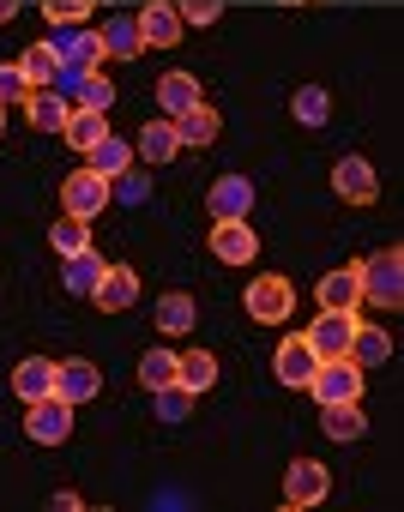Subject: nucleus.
<instances>
[{
	"label": "nucleus",
	"instance_id": "1",
	"mask_svg": "<svg viewBox=\"0 0 404 512\" xmlns=\"http://www.w3.org/2000/svg\"><path fill=\"white\" fill-rule=\"evenodd\" d=\"M362 278V302H380V308H398L404 302V247H380L356 266Z\"/></svg>",
	"mask_w": 404,
	"mask_h": 512
},
{
	"label": "nucleus",
	"instance_id": "2",
	"mask_svg": "<svg viewBox=\"0 0 404 512\" xmlns=\"http://www.w3.org/2000/svg\"><path fill=\"white\" fill-rule=\"evenodd\" d=\"M242 302H248V320H260V326H284V320L296 314V290H290V278H278V272L254 278Z\"/></svg>",
	"mask_w": 404,
	"mask_h": 512
},
{
	"label": "nucleus",
	"instance_id": "3",
	"mask_svg": "<svg viewBox=\"0 0 404 512\" xmlns=\"http://www.w3.org/2000/svg\"><path fill=\"white\" fill-rule=\"evenodd\" d=\"M49 43H55L61 67H79V73H97V67H103V37H97V25H49Z\"/></svg>",
	"mask_w": 404,
	"mask_h": 512
},
{
	"label": "nucleus",
	"instance_id": "4",
	"mask_svg": "<svg viewBox=\"0 0 404 512\" xmlns=\"http://www.w3.org/2000/svg\"><path fill=\"white\" fill-rule=\"evenodd\" d=\"M25 434H31L37 446H61V440H73V404H67L61 392L25 404Z\"/></svg>",
	"mask_w": 404,
	"mask_h": 512
},
{
	"label": "nucleus",
	"instance_id": "5",
	"mask_svg": "<svg viewBox=\"0 0 404 512\" xmlns=\"http://www.w3.org/2000/svg\"><path fill=\"white\" fill-rule=\"evenodd\" d=\"M302 338H308V350H314L320 362H332V356H350V338H356V314H350V308H320V320H314Z\"/></svg>",
	"mask_w": 404,
	"mask_h": 512
},
{
	"label": "nucleus",
	"instance_id": "6",
	"mask_svg": "<svg viewBox=\"0 0 404 512\" xmlns=\"http://www.w3.org/2000/svg\"><path fill=\"white\" fill-rule=\"evenodd\" d=\"M308 392H314L320 404H356V398H362V368H356L350 356H332V362L314 368Z\"/></svg>",
	"mask_w": 404,
	"mask_h": 512
},
{
	"label": "nucleus",
	"instance_id": "7",
	"mask_svg": "<svg viewBox=\"0 0 404 512\" xmlns=\"http://www.w3.org/2000/svg\"><path fill=\"white\" fill-rule=\"evenodd\" d=\"M61 205H67V217H85V223H91V217L109 205V175H97L91 163L73 169V175L61 181Z\"/></svg>",
	"mask_w": 404,
	"mask_h": 512
},
{
	"label": "nucleus",
	"instance_id": "8",
	"mask_svg": "<svg viewBox=\"0 0 404 512\" xmlns=\"http://www.w3.org/2000/svg\"><path fill=\"white\" fill-rule=\"evenodd\" d=\"M326 488H332V476H326V464H320V458H296V464L284 470V506H290V512L320 506V500H326Z\"/></svg>",
	"mask_w": 404,
	"mask_h": 512
},
{
	"label": "nucleus",
	"instance_id": "9",
	"mask_svg": "<svg viewBox=\"0 0 404 512\" xmlns=\"http://www.w3.org/2000/svg\"><path fill=\"white\" fill-rule=\"evenodd\" d=\"M332 193L338 199H350V205H374L380 199V181H374V169H368V157H338L332 163Z\"/></svg>",
	"mask_w": 404,
	"mask_h": 512
},
{
	"label": "nucleus",
	"instance_id": "10",
	"mask_svg": "<svg viewBox=\"0 0 404 512\" xmlns=\"http://www.w3.org/2000/svg\"><path fill=\"white\" fill-rule=\"evenodd\" d=\"M206 205H212L218 223H242V217L254 211V181H248V175H218Z\"/></svg>",
	"mask_w": 404,
	"mask_h": 512
},
{
	"label": "nucleus",
	"instance_id": "11",
	"mask_svg": "<svg viewBox=\"0 0 404 512\" xmlns=\"http://www.w3.org/2000/svg\"><path fill=\"white\" fill-rule=\"evenodd\" d=\"M314 368H320V356L308 350V338H290V344H278V356H272V374H278L290 392H308Z\"/></svg>",
	"mask_w": 404,
	"mask_h": 512
},
{
	"label": "nucleus",
	"instance_id": "12",
	"mask_svg": "<svg viewBox=\"0 0 404 512\" xmlns=\"http://www.w3.org/2000/svg\"><path fill=\"white\" fill-rule=\"evenodd\" d=\"M97 37H103V61H139V55H145L139 19H127V13L103 19V25H97Z\"/></svg>",
	"mask_w": 404,
	"mask_h": 512
},
{
	"label": "nucleus",
	"instance_id": "13",
	"mask_svg": "<svg viewBox=\"0 0 404 512\" xmlns=\"http://www.w3.org/2000/svg\"><path fill=\"white\" fill-rule=\"evenodd\" d=\"M55 392H61L67 404H85V398L103 392V374H97L85 356H67V362H55Z\"/></svg>",
	"mask_w": 404,
	"mask_h": 512
},
{
	"label": "nucleus",
	"instance_id": "14",
	"mask_svg": "<svg viewBox=\"0 0 404 512\" xmlns=\"http://www.w3.org/2000/svg\"><path fill=\"white\" fill-rule=\"evenodd\" d=\"M175 139H181V151H206L212 139H218V109L199 97L193 109H181L175 115Z\"/></svg>",
	"mask_w": 404,
	"mask_h": 512
},
{
	"label": "nucleus",
	"instance_id": "15",
	"mask_svg": "<svg viewBox=\"0 0 404 512\" xmlns=\"http://www.w3.org/2000/svg\"><path fill=\"white\" fill-rule=\"evenodd\" d=\"M181 13L169 7V0H151V7L139 13V37H145V49H175L181 43Z\"/></svg>",
	"mask_w": 404,
	"mask_h": 512
},
{
	"label": "nucleus",
	"instance_id": "16",
	"mask_svg": "<svg viewBox=\"0 0 404 512\" xmlns=\"http://www.w3.org/2000/svg\"><path fill=\"white\" fill-rule=\"evenodd\" d=\"M212 253H218L224 266H248L254 253H260V241H254L248 217H242V223H218V229H212Z\"/></svg>",
	"mask_w": 404,
	"mask_h": 512
},
{
	"label": "nucleus",
	"instance_id": "17",
	"mask_svg": "<svg viewBox=\"0 0 404 512\" xmlns=\"http://www.w3.org/2000/svg\"><path fill=\"white\" fill-rule=\"evenodd\" d=\"M133 157L139 163H169V157H181V139H175V121L169 115H157V121H145V133H139V145H133Z\"/></svg>",
	"mask_w": 404,
	"mask_h": 512
},
{
	"label": "nucleus",
	"instance_id": "18",
	"mask_svg": "<svg viewBox=\"0 0 404 512\" xmlns=\"http://www.w3.org/2000/svg\"><path fill=\"white\" fill-rule=\"evenodd\" d=\"M199 97H206V91H199V79H193V73H181V67H175V73H163V79H157V109H163V115H169V121H175V115H181V109H193V103H199Z\"/></svg>",
	"mask_w": 404,
	"mask_h": 512
},
{
	"label": "nucleus",
	"instance_id": "19",
	"mask_svg": "<svg viewBox=\"0 0 404 512\" xmlns=\"http://www.w3.org/2000/svg\"><path fill=\"white\" fill-rule=\"evenodd\" d=\"M67 115H73V103H67L61 91H31V97H25V121H31L37 133H61Z\"/></svg>",
	"mask_w": 404,
	"mask_h": 512
},
{
	"label": "nucleus",
	"instance_id": "20",
	"mask_svg": "<svg viewBox=\"0 0 404 512\" xmlns=\"http://www.w3.org/2000/svg\"><path fill=\"white\" fill-rule=\"evenodd\" d=\"M97 308H109V314H127L133 302H139V278L127 272V266H109L103 272V284H97V296H91Z\"/></svg>",
	"mask_w": 404,
	"mask_h": 512
},
{
	"label": "nucleus",
	"instance_id": "21",
	"mask_svg": "<svg viewBox=\"0 0 404 512\" xmlns=\"http://www.w3.org/2000/svg\"><path fill=\"white\" fill-rule=\"evenodd\" d=\"M13 392H19L25 404L49 398V392H55V362H49V356H25V362L13 368Z\"/></svg>",
	"mask_w": 404,
	"mask_h": 512
},
{
	"label": "nucleus",
	"instance_id": "22",
	"mask_svg": "<svg viewBox=\"0 0 404 512\" xmlns=\"http://www.w3.org/2000/svg\"><path fill=\"white\" fill-rule=\"evenodd\" d=\"M320 428H326V440H362L368 434V416H362V398L356 404H320Z\"/></svg>",
	"mask_w": 404,
	"mask_h": 512
},
{
	"label": "nucleus",
	"instance_id": "23",
	"mask_svg": "<svg viewBox=\"0 0 404 512\" xmlns=\"http://www.w3.org/2000/svg\"><path fill=\"white\" fill-rule=\"evenodd\" d=\"M103 272H109V266H103V253L85 247V253H73V260H67V278H61V284H67V296H85V302H91L97 284H103Z\"/></svg>",
	"mask_w": 404,
	"mask_h": 512
},
{
	"label": "nucleus",
	"instance_id": "24",
	"mask_svg": "<svg viewBox=\"0 0 404 512\" xmlns=\"http://www.w3.org/2000/svg\"><path fill=\"white\" fill-rule=\"evenodd\" d=\"M314 296H320V308H350V314H356V308H362V278H356V266H344V272H326Z\"/></svg>",
	"mask_w": 404,
	"mask_h": 512
},
{
	"label": "nucleus",
	"instance_id": "25",
	"mask_svg": "<svg viewBox=\"0 0 404 512\" xmlns=\"http://www.w3.org/2000/svg\"><path fill=\"white\" fill-rule=\"evenodd\" d=\"M55 67H61L55 43H31V49L19 55V73H25V85H31V91H49V85H55Z\"/></svg>",
	"mask_w": 404,
	"mask_h": 512
},
{
	"label": "nucleus",
	"instance_id": "26",
	"mask_svg": "<svg viewBox=\"0 0 404 512\" xmlns=\"http://www.w3.org/2000/svg\"><path fill=\"white\" fill-rule=\"evenodd\" d=\"M193 320H199V302H193L187 290H169V296L157 302V326H163L169 338H181V332H193Z\"/></svg>",
	"mask_w": 404,
	"mask_h": 512
},
{
	"label": "nucleus",
	"instance_id": "27",
	"mask_svg": "<svg viewBox=\"0 0 404 512\" xmlns=\"http://www.w3.org/2000/svg\"><path fill=\"white\" fill-rule=\"evenodd\" d=\"M49 247L61 253V260H73V253H85V247H91V223H85V217H67V211H61V217L49 223Z\"/></svg>",
	"mask_w": 404,
	"mask_h": 512
},
{
	"label": "nucleus",
	"instance_id": "28",
	"mask_svg": "<svg viewBox=\"0 0 404 512\" xmlns=\"http://www.w3.org/2000/svg\"><path fill=\"white\" fill-rule=\"evenodd\" d=\"M175 380H181L187 392H212V386H218V356H212V350H187L181 368H175Z\"/></svg>",
	"mask_w": 404,
	"mask_h": 512
},
{
	"label": "nucleus",
	"instance_id": "29",
	"mask_svg": "<svg viewBox=\"0 0 404 512\" xmlns=\"http://www.w3.org/2000/svg\"><path fill=\"white\" fill-rule=\"evenodd\" d=\"M103 133H109L103 109H73V115H67V127H61V139H67L73 151H91V145H97Z\"/></svg>",
	"mask_w": 404,
	"mask_h": 512
},
{
	"label": "nucleus",
	"instance_id": "30",
	"mask_svg": "<svg viewBox=\"0 0 404 512\" xmlns=\"http://www.w3.org/2000/svg\"><path fill=\"white\" fill-rule=\"evenodd\" d=\"M85 163H91L97 175H109V181H115V175H121V169L133 163V145H127V139H115V133H103V139H97V145L85 151Z\"/></svg>",
	"mask_w": 404,
	"mask_h": 512
},
{
	"label": "nucleus",
	"instance_id": "31",
	"mask_svg": "<svg viewBox=\"0 0 404 512\" xmlns=\"http://www.w3.org/2000/svg\"><path fill=\"white\" fill-rule=\"evenodd\" d=\"M193 404H199V392H187L181 380H169V386H157V392H151L157 422H187V416H193Z\"/></svg>",
	"mask_w": 404,
	"mask_h": 512
},
{
	"label": "nucleus",
	"instance_id": "32",
	"mask_svg": "<svg viewBox=\"0 0 404 512\" xmlns=\"http://www.w3.org/2000/svg\"><path fill=\"white\" fill-rule=\"evenodd\" d=\"M386 356H392V338H386L380 326H362V320H356V338H350V362H356V368H374V362H386Z\"/></svg>",
	"mask_w": 404,
	"mask_h": 512
},
{
	"label": "nucleus",
	"instance_id": "33",
	"mask_svg": "<svg viewBox=\"0 0 404 512\" xmlns=\"http://www.w3.org/2000/svg\"><path fill=\"white\" fill-rule=\"evenodd\" d=\"M290 109H296V121H302V127H326L332 97H326V85H302V91L290 97Z\"/></svg>",
	"mask_w": 404,
	"mask_h": 512
},
{
	"label": "nucleus",
	"instance_id": "34",
	"mask_svg": "<svg viewBox=\"0 0 404 512\" xmlns=\"http://www.w3.org/2000/svg\"><path fill=\"white\" fill-rule=\"evenodd\" d=\"M109 199H121V205H145V199H151V175H145L139 163H127V169L109 181Z\"/></svg>",
	"mask_w": 404,
	"mask_h": 512
},
{
	"label": "nucleus",
	"instance_id": "35",
	"mask_svg": "<svg viewBox=\"0 0 404 512\" xmlns=\"http://www.w3.org/2000/svg\"><path fill=\"white\" fill-rule=\"evenodd\" d=\"M175 368H181V356H175V350H145V362H139V386H145V392H157V386H169V380H175Z\"/></svg>",
	"mask_w": 404,
	"mask_h": 512
},
{
	"label": "nucleus",
	"instance_id": "36",
	"mask_svg": "<svg viewBox=\"0 0 404 512\" xmlns=\"http://www.w3.org/2000/svg\"><path fill=\"white\" fill-rule=\"evenodd\" d=\"M73 109H103V115H109V109H115V85H109L103 73H91V79L79 85V103H73Z\"/></svg>",
	"mask_w": 404,
	"mask_h": 512
},
{
	"label": "nucleus",
	"instance_id": "37",
	"mask_svg": "<svg viewBox=\"0 0 404 512\" xmlns=\"http://www.w3.org/2000/svg\"><path fill=\"white\" fill-rule=\"evenodd\" d=\"M85 13H91V0H43L49 25H85Z\"/></svg>",
	"mask_w": 404,
	"mask_h": 512
},
{
	"label": "nucleus",
	"instance_id": "38",
	"mask_svg": "<svg viewBox=\"0 0 404 512\" xmlns=\"http://www.w3.org/2000/svg\"><path fill=\"white\" fill-rule=\"evenodd\" d=\"M175 13H181V25H193V31H206V25H218V19H224L218 0H187V7H175Z\"/></svg>",
	"mask_w": 404,
	"mask_h": 512
},
{
	"label": "nucleus",
	"instance_id": "39",
	"mask_svg": "<svg viewBox=\"0 0 404 512\" xmlns=\"http://www.w3.org/2000/svg\"><path fill=\"white\" fill-rule=\"evenodd\" d=\"M25 97H31V85H25L19 61H7V67H0V103H25Z\"/></svg>",
	"mask_w": 404,
	"mask_h": 512
},
{
	"label": "nucleus",
	"instance_id": "40",
	"mask_svg": "<svg viewBox=\"0 0 404 512\" xmlns=\"http://www.w3.org/2000/svg\"><path fill=\"white\" fill-rule=\"evenodd\" d=\"M85 79H91V73H79V67H55V85H49V91H61L67 103H79V85H85Z\"/></svg>",
	"mask_w": 404,
	"mask_h": 512
},
{
	"label": "nucleus",
	"instance_id": "41",
	"mask_svg": "<svg viewBox=\"0 0 404 512\" xmlns=\"http://www.w3.org/2000/svg\"><path fill=\"white\" fill-rule=\"evenodd\" d=\"M49 506H55V512H79V506H85V500H79V494H73V488H55V494H49Z\"/></svg>",
	"mask_w": 404,
	"mask_h": 512
},
{
	"label": "nucleus",
	"instance_id": "42",
	"mask_svg": "<svg viewBox=\"0 0 404 512\" xmlns=\"http://www.w3.org/2000/svg\"><path fill=\"white\" fill-rule=\"evenodd\" d=\"M13 13H19V7H7V0H0V25H13Z\"/></svg>",
	"mask_w": 404,
	"mask_h": 512
},
{
	"label": "nucleus",
	"instance_id": "43",
	"mask_svg": "<svg viewBox=\"0 0 404 512\" xmlns=\"http://www.w3.org/2000/svg\"><path fill=\"white\" fill-rule=\"evenodd\" d=\"M0 139H7V103H0Z\"/></svg>",
	"mask_w": 404,
	"mask_h": 512
},
{
	"label": "nucleus",
	"instance_id": "44",
	"mask_svg": "<svg viewBox=\"0 0 404 512\" xmlns=\"http://www.w3.org/2000/svg\"><path fill=\"white\" fill-rule=\"evenodd\" d=\"M290 7H302V0H290Z\"/></svg>",
	"mask_w": 404,
	"mask_h": 512
}]
</instances>
